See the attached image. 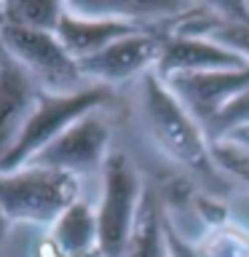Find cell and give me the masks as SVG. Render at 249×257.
<instances>
[{
	"mask_svg": "<svg viewBox=\"0 0 249 257\" xmlns=\"http://www.w3.org/2000/svg\"><path fill=\"white\" fill-rule=\"evenodd\" d=\"M177 102L206 128L220 118V112L249 88V64L233 70H212V72H190V75L161 78Z\"/></svg>",
	"mask_w": 249,
	"mask_h": 257,
	"instance_id": "obj_8",
	"label": "cell"
},
{
	"mask_svg": "<svg viewBox=\"0 0 249 257\" xmlns=\"http://www.w3.org/2000/svg\"><path fill=\"white\" fill-rule=\"evenodd\" d=\"M198 257H249V230L230 220L209 225L196 244Z\"/></svg>",
	"mask_w": 249,
	"mask_h": 257,
	"instance_id": "obj_15",
	"label": "cell"
},
{
	"mask_svg": "<svg viewBox=\"0 0 249 257\" xmlns=\"http://www.w3.org/2000/svg\"><path fill=\"white\" fill-rule=\"evenodd\" d=\"M48 241L67 257H99V230L96 209L86 201H75L59 220L51 225Z\"/></svg>",
	"mask_w": 249,
	"mask_h": 257,
	"instance_id": "obj_13",
	"label": "cell"
},
{
	"mask_svg": "<svg viewBox=\"0 0 249 257\" xmlns=\"http://www.w3.org/2000/svg\"><path fill=\"white\" fill-rule=\"evenodd\" d=\"M120 257H169V217L156 190L145 188L137 222Z\"/></svg>",
	"mask_w": 249,
	"mask_h": 257,
	"instance_id": "obj_12",
	"label": "cell"
},
{
	"mask_svg": "<svg viewBox=\"0 0 249 257\" xmlns=\"http://www.w3.org/2000/svg\"><path fill=\"white\" fill-rule=\"evenodd\" d=\"M6 27V14H3V3H0V30Z\"/></svg>",
	"mask_w": 249,
	"mask_h": 257,
	"instance_id": "obj_21",
	"label": "cell"
},
{
	"mask_svg": "<svg viewBox=\"0 0 249 257\" xmlns=\"http://www.w3.org/2000/svg\"><path fill=\"white\" fill-rule=\"evenodd\" d=\"M140 30L142 27H134V24H126L120 19L83 14L72 3H64V16L56 27V38L72 59L83 62L88 56L99 54L102 48H107L110 43H115L126 35H134Z\"/></svg>",
	"mask_w": 249,
	"mask_h": 257,
	"instance_id": "obj_11",
	"label": "cell"
},
{
	"mask_svg": "<svg viewBox=\"0 0 249 257\" xmlns=\"http://www.w3.org/2000/svg\"><path fill=\"white\" fill-rule=\"evenodd\" d=\"M238 128H249V88L220 112V118L206 128V137H209V142H217L222 137L238 132Z\"/></svg>",
	"mask_w": 249,
	"mask_h": 257,
	"instance_id": "obj_16",
	"label": "cell"
},
{
	"mask_svg": "<svg viewBox=\"0 0 249 257\" xmlns=\"http://www.w3.org/2000/svg\"><path fill=\"white\" fill-rule=\"evenodd\" d=\"M43 88L0 48V161L22 137Z\"/></svg>",
	"mask_w": 249,
	"mask_h": 257,
	"instance_id": "obj_10",
	"label": "cell"
},
{
	"mask_svg": "<svg viewBox=\"0 0 249 257\" xmlns=\"http://www.w3.org/2000/svg\"><path fill=\"white\" fill-rule=\"evenodd\" d=\"M0 48L43 88V94L64 96L94 86L83 78L80 64L64 51L56 32H35L6 24L0 30Z\"/></svg>",
	"mask_w": 249,
	"mask_h": 257,
	"instance_id": "obj_3",
	"label": "cell"
},
{
	"mask_svg": "<svg viewBox=\"0 0 249 257\" xmlns=\"http://www.w3.org/2000/svg\"><path fill=\"white\" fill-rule=\"evenodd\" d=\"M212 158L222 174L233 177L236 182L249 188V153L246 150L233 148L228 142H212Z\"/></svg>",
	"mask_w": 249,
	"mask_h": 257,
	"instance_id": "obj_17",
	"label": "cell"
},
{
	"mask_svg": "<svg viewBox=\"0 0 249 257\" xmlns=\"http://www.w3.org/2000/svg\"><path fill=\"white\" fill-rule=\"evenodd\" d=\"M6 24L22 30H35V32H56L64 3H51V0H11L3 3Z\"/></svg>",
	"mask_w": 249,
	"mask_h": 257,
	"instance_id": "obj_14",
	"label": "cell"
},
{
	"mask_svg": "<svg viewBox=\"0 0 249 257\" xmlns=\"http://www.w3.org/2000/svg\"><path fill=\"white\" fill-rule=\"evenodd\" d=\"M110 96H112V88H104V86H88L86 91L64 94V96L43 94L35 112L30 115L27 126H24L22 137L16 140L11 153L0 161V172H14V169L27 166L40 150H46L75 120H80L94 110H102L110 102Z\"/></svg>",
	"mask_w": 249,
	"mask_h": 257,
	"instance_id": "obj_4",
	"label": "cell"
},
{
	"mask_svg": "<svg viewBox=\"0 0 249 257\" xmlns=\"http://www.w3.org/2000/svg\"><path fill=\"white\" fill-rule=\"evenodd\" d=\"M145 196L140 172L126 153L112 150L102 166V198L96 206L99 257H120Z\"/></svg>",
	"mask_w": 249,
	"mask_h": 257,
	"instance_id": "obj_5",
	"label": "cell"
},
{
	"mask_svg": "<svg viewBox=\"0 0 249 257\" xmlns=\"http://www.w3.org/2000/svg\"><path fill=\"white\" fill-rule=\"evenodd\" d=\"M169 257H198L193 241H185L172 222H169Z\"/></svg>",
	"mask_w": 249,
	"mask_h": 257,
	"instance_id": "obj_18",
	"label": "cell"
},
{
	"mask_svg": "<svg viewBox=\"0 0 249 257\" xmlns=\"http://www.w3.org/2000/svg\"><path fill=\"white\" fill-rule=\"evenodd\" d=\"M217 142H228V145H233V148H241V150L249 153V128H238V132L222 137V140H217Z\"/></svg>",
	"mask_w": 249,
	"mask_h": 257,
	"instance_id": "obj_19",
	"label": "cell"
},
{
	"mask_svg": "<svg viewBox=\"0 0 249 257\" xmlns=\"http://www.w3.org/2000/svg\"><path fill=\"white\" fill-rule=\"evenodd\" d=\"M164 48V32L158 30H140L134 35H126L102 48L99 54L78 62L80 72L88 83L112 88L126 80L142 78L148 72H156V64L161 59Z\"/></svg>",
	"mask_w": 249,
	"mask_h": 257,
	"instance_id": "obj_7",
	"label": "cell"
},
{
	"mask_svg": "<svg viewBox=\"0 0 249 257\" xmlns=\"http://www.w3.org/2000/svg\"><path fill=\"white\" fill-rule=\"evenodd\" d=\"M140 118L153 145L177 166L198 177H217L220 169L212 158V142L198 120L177 102L169 86L156 72L140 78Z\"/></svg>",
	"mask_w": 249,
	"mask_h": 257,
	"instance_id": "obj_1",
	"label": "cell"
},
{
	"mask_svg": "<svg viewBox=\"0 0 249 257\" xmlns=\"http://www.w3.org/2000/svg\"><path fill=\"white\" fill-rule=\"evenodd\" d=\"M80 180L64 172L22 166L0 172V212L8 222L54 225L78 201Z\"/></svg>",
	"mask_w": 249,
	"mask_h": 257,
	"instance_id": "obj_2",
	"label": "cell"
},
{
	"mask_svg": "<svg viewBox=\"0 0 249 257\" xmlns=\"http://www.w3.org/2000/svg\"><path fill=\"white\" fill-rule=\"evenodd\" d=\"M8 230H11V222H8V217L0 212V244L8 238Z\"/></svg>",
	"mask_w": 249,
	"mask_h": 257,
	"instance_id": "obj_20",
	"label": "cell"
},
{
	"mask_svg": "<svg viewBox=\"0 0 249 257\" xmlns=\"http://www.w3.org/2000/svg\"><path fill=\"white\" fill-rule=\"evenodd\" d=\"M246 67V62L230 48L220 46L212 38L185 35V32H164V48L156 64L158 78L190 75V72H212V70H233Z\"/></svg>",
	"mask_w": 249,
	"mask_h": 257,
	"instance_id": "obj_9",
	"label": "cell"
},
{
	"mask_svg": "<svg viewBox=\"0 0 249 257\" xmlns=\"http://www.w3.org/2000/svg\"><path fill=\"white\" fill-rule=\"evenodd\" d=\"M110 153V120L102 115V110H94L75 120L67 132H62L27 166L54 169V172H64L80 180V174L104 166Z\"/></svg>",
	"mask_w": 249,
	"mask_h": 257,
	"instance_id": "obj_6",
	"label": "cell"
}]
</instances>
